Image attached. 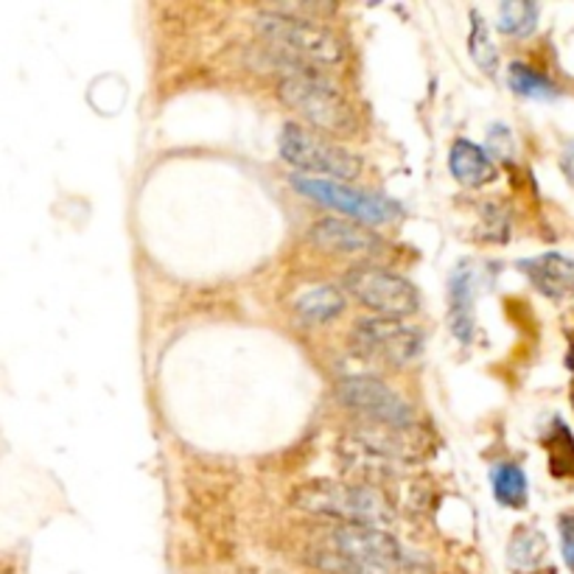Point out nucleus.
I'll return each instance as SVG.
<instances>
[{
    "label": "nucleus",
    "mask_w": 574,
    "mask_h": 574,
    "mask_svg": "<svg viewBox=\"0 0 574 574\" xmlns=\"http://www.w3.org/2000/svg\"><path fill=\"white\" fill-rule=\"evenodd\" d=\"M261 40L298 68H336L345 62V42L334 29L309 14H294L281 7H270L255 18Z\"/></svg>",
    "instance_id": "obj_1"
},
{
    "label": "nucleus",
    "mask_w": 574,
    "mask_h": 574,
    "mask_svg": "<svg viewBox=\"0 0 574 574\" xmlns=\"http://www.w3.org/2000/svg\"><path fill=\"white\" fill-rule=\"evenodd\" d=\"M292 504L311 516L334 518L356 527H390L395 522V507L381 487L367 482L314 480L292 493Z\"/></svg>",
    "instance_id": "obj_2"
},
{
    "label": "nucleus",
    "mask_w": 574,
    "mask_h": 574,
    "mask_svg": "<svg viewBox=\"0 0 574 574\" xmlns=\"http://www.w3.org/2000/svg\"><path fill=\"white\" fill-rule=\"evenodd\" d=\"M278 95L292 112H298L309 130L334 138H353L359 132L356 107L348 101L340 84L311 68H292L278 82Z\"/></svg>",
    "instance_id": "obj_3"
},
{
    "label": "nucleus",
    "mask_w": 574,
    "mask_h": 574,
    "mask_svg": "<svg viewBox=\"0 0 574 574\" xmlns=\"http://www.w3.org/2000/svg\"><path fill=\"white\" fill-rule=\"evenodd\" d=\"M410 432H395V429H359V432L345 434L336 443V457L342 469L359 482L381 487V482L399 480L406 474L412 463L417 460L415 445L406 440Z\"/></svg>",
    "instance_id": "obj_4"
},
{
    "label": "nucleus",
    "mask_w": 574,
    "mask_h": 574,
    "mask_svg": "<svg viewBox=\"0 0 574 574\" xmlns=\"http://www.w3.org/2000/svg\"><path fill=\"white\" fill-rule=\"evenodd\" d=\"M314 561L331 574H395L404 552L384 530L340 524L329 535V550L316 552Z\"/></svg>",
    "instance_id": "obj_5"
},
{
    "label": "nucleus",
    "mask_w": 574,
    "mask_h": 574,
    "mask_svg": "<svg viewBox=\"0 0 574 574\" xmlns=\"http://www.w3.org/2000/svg\"><path fill=\"white\" fill-rule=\"evenodd\" d=\"M278 149H281V158L303 177H320V180L329 177L340 182L362 174V160L356 154L298 121L283 123Z\"/></svg>",
    "instance_id": "obj_6"
},
{
    "label": "nucleus",
    "mask_w": 574,
    "mask_h": 574,
    "mask_svg": "<svg viewBox=\"0 0 574 574\" xmlns=\"http://www.w3.org/2000/svg\"><path fill=\"white\" fill-rule=\"evenodd\" d=\"M336 399L364 417L370 426L395 429V432L415 429V410L410 401L375 375H348L336 384Z\"/></svg>",
    "instance_id": "obj_7"
},
{
    "label": "nucleus",
    "mask_w": 574,
    "mask_h": 574,
    "mask_svg": "<svg viewBox=\"0 0 574 574\" xmlns=\"http://www.w3.org/2000/svg\"><path fill=\"white\" fill-rule=\"evenodd\" d=\"M351 348L364 362L381 364V367H406L423 353V334L404 320L370 316L353 325Z\"/></svg>",
    "instance_id": "obj_8"
},
{
    "label": "nucleus",
    "mask_w": 574,
    "mask_h": 574,
    "mask_svg": "<svg viewBox=\"0 0 574 574\" xmlns=\"http://www.w3.org/2000/svg\"><path fill=\"white\" fill-rule=\"evenodd\" d=\"M345 289L364 309L375 311L379 316H390V320H406L421 309L417 289L404 275L390 272L387 266H353L345 275Z\"/></svg>",
    "instance_id": "obj_9"
},
{
    "label": "nucleus",
    "mask_w": 574,
    "mask_h": 574,
    "mask_svg": "<svg viewBox=\"0 0 574 574\" xmlns=\"http://www.w3.org/2000/svg\"><path fill=\"white\" fill-rule=\"evenodd\" d=\"M292 185L294 191L314 200L316 205L331 208V211L356 219L362 224H387L401 216L399 202L387 200V197L370 194V191H362V188L345 185V182L298 174L292 177Z\"/></svg>",
    "instance_id": "obj_10"
},
{
    "label": "nucleus",
    "mask_w": 574,
    "mask_h": 574,
    "mask_svg": "<svg viewBox=\"0 0 574 574\" xmlns=\"http://www.w3.org/2000/svg\"><path fill=\"white\" fill-rule=\"evenodd\" d=\"M309 241L320 252L342 255V259L375 261L390 250L387 241L367 228V224L351 222V219H320L311 224Z\"/></svg>",
    "instance_id": "obj_11"
},
{
    "label": "nucleus",
    "mask_w": 574,
    "mask_h": 574,
    "mask_svg": "<svg viewBox=\"0 0 574 574\" xmlns=\"http://www.w3.org/2000/svg\"><path fill=\"white\" fill-rule=\"evenodd\" d=\"M476 272L471 261H460L449 278V329L457 342L471 345L476 334Z\"/></svg>",
    "instance_id": "obj_12"
},
{
    "label": "nucleus",
    "mask_w": 574,
    "mask_h": 574,
    "mask_svg": "<svg viewBox=\"0 0 574 574\" xmlns=\"http://www.w3.org/2000/svg\"><path fill=\"white\" fill-rule=\"evenodd\" d=\"M518 270L546 300H566L574 294V261L563 252H541L535 259L518 261Z\"/></svg>",
    "instance_id": "obj_13"
},
{
    "label": "nucleus",
    "mask_w": 574,
    "mask_h": 574,
    "mask_svg": "<svg viewBox=\"0 0 574 574\" xmlns=\"http://www.w3.org/2000/svg\"><path fill=\"white\" fill-rule=\"evenodd\" d=\"M449 169L452 177L465 188H482L487 182L496 180V163H493L491 152L476 147L469 138H457L449 152Z\"/></svg>",
    "instance_id": "obj_14"
},
{
    "label": "nucleus",
    "mask_w": 574,
    "mask_h": 574,
    "mask_svg": "<svg viewBox=\"0 0 574 574\" xmlns=\"http://www.w3.org/2000/svg\"><path fill=\"white\" fill-rule=\"evenodd\" d=\"M294 311L303 323L325 325L345 311V294L336 286H314L294 300Z\"/></svg>",
    "instance_id": "obj_15"
},
{
    "label": "nucleus",
    "mask_w": 574,
    "mask_h": 574,
    "mask_svg": "<svg viewBox=\"0 0 574 574\" xmlns=\"http://www.w3.org/2000/svg\"><path fill=\"white\" fill-rule=\"evenodd\" d=\"M491 487L493 496H496L499 504L513 510H522L527 504L530 485L527 474H524L522 465L516 463H496L491 469Z\"/></svg>",
    "instance_id": "obj_16"
},
{
    "label": "nucleus",
    "mask_w": 574,
    "mask_h": 574,
    "mask_svg": "<svg viewBox=\"0 0 574 574\" xmlns=\"http://www.w3.org/2000/svg\"><path fill=\"white\" fill-rule=\"evenodd\" d=\"M546 557V535L535 527H518L507 546V566L518 574H527L541 566Z\"/></svg>",
    "instance_id": "obj_17"
},
{
    "label": "nucleus",
    "mask_w": 574,
    "mask_h": 574,
    "mask_svg": "<svg viewBox=\"0 0 574 574\" xmlns=\"http://www.w3.org/2000/svg\"><path fill=\"white\" fill-rule=\"evenodd\" d=\"M541 9L530 0H504L496 12V29L507 37H530L538 29Z\"/></svg>",
    "instance_id": "obj_18"
},
{
    "label": "nucleus",
    "mask_w": 574,
    "mask_h": 574,
    "mask_svg": "<svg viewBox=\"0 0 574 574\" xmlns=\"http://www.w3.org/2000/svg\"><path fill=\"white\" fill-rule=\"evenodd\" d=\"M507 84L510 90L516 95H524V99H535V101H552L557 99V88L552 79H546L544 73L533 71L524 62H513L507 68Z\"/></svg>",
    "instance_id": "obj_19"
},
{
    "label": "nucleus",
    "mask_w": 574,
    "mask_h": 574,
    "mask_svg": "<svg viewBox=\"0 0 574 574\" xmlns=\"http://www.w3.org/2000/svg\"><path fill=\"white\" fill-rule=\"evenodd\" d=\"M469 53L474 59V66L487 77H496L499 71V51L491 40V29H487L485 18L480 12H471V31H469Z\"/></svg>",
    "instance_id": "obj_20"
},
{
    "label": "nucleus",
    "mask_w": 574,
    "mask_h": 574,
    "mask_svg": "<svg viewBox=\"0 0 574 574\" xmlns=\"http://www.w3.org/2000/svg\"><path fill=\"white\" fill-rule=\"evenodd\" d=\"M546 449H550V465L555 476H574V437L566 429V423H552V434L546 437Z\"/></svg>",
    "instance_id": "obj_21"
},
{
    "label": "nucleus",
    "mask_w": 574,
    "mask_h": 574,
    "mask_svg": "<svg viewBox=\"0 0 574 574\" xmlns=\"http://www.w3.org/2000/svg\"><path fill=\"white\" fill-rule=\"evenodd\" d=\"M487 147H491V158L510 160L513 158L516 143H513V135H510L507 127H504V123H496V127H491V132H487Z\"/></svg>",
    "instance_id": "obj_22"
},
{
    "label": "nucleus",
    "mask_w": 574,
    "mask_h": 574,
    "mask_svg": "<svg viewBox=\"0 0 574 574\" xmlns=\"http://www.w3.org/2000/svg\"><path fill=\"white\" fill-rule=\"evenodd\" d=\"M557 530H561V546H563V557H566L568 566L574 568V516H561L557 522Z\"/></svg>",
    "instance_id": "obj_23"
},
{
    "label": "nucleus",
    "mask_w": 574,
    "mask_h": 574,
    "mask_svg": "<svg viewBox=\"0 0 574 574\" xmlns=\"http://www.w3.org/2000/svg\"><path fill=\"white\" fill-rule=\"evenodd\" d=\"M561 171L566 174V180L574 185V143L561 154Z\"/></svg>",
    "instance_id": "obj_24"
}]
</instances>
